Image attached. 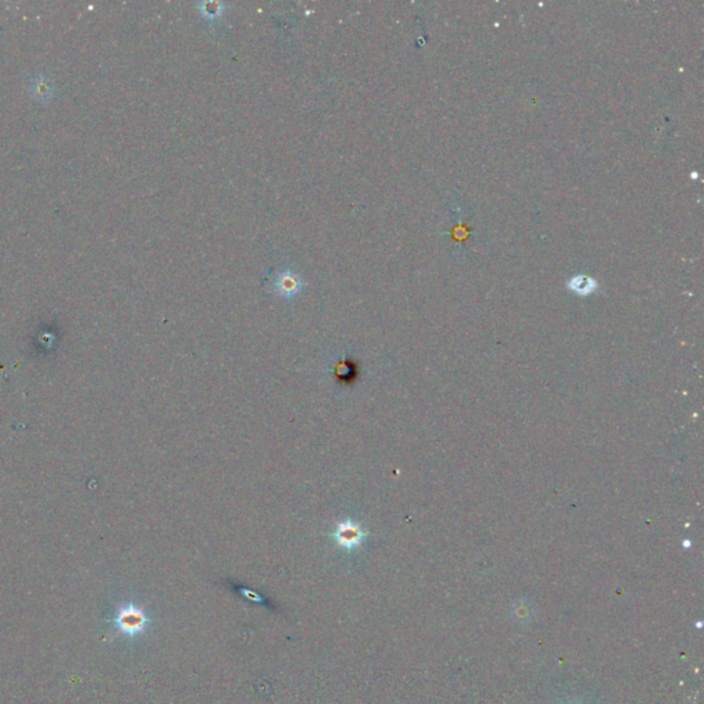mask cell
Segmentation results:
<instances>
[{
	"label": "cell",
	"mask_w": 704,
	"mask_h": 704,
	"mask_svg": "<svg viewBox=\"0 0 704 704\" xmlns=\"http://www.w3.org/2000/svg\"><path fill=\"white\" fill-rule=\"evenodd\" d=\"M332 537L337 548L344 552H355L364 546L369 537V531L365 530L362 523L344 518L336 523Z\"/></svg>",
	"instance_id": "1"
},
{
	"label": "cell",
	"mask_w": 704,
	"mask_h": 704,
	"mask_svg": "<svg viewBox=\"0 0 704 704\" xmlns=\"http://www.w3.org/2000/svg\"><path fill=\"white\" fill-rule=\"evenodd\" d=\"M238 592L241 593V595H244L245 598H248V600H252V601L259 602V604H265V598H263L260 594L256 593V592H254V591H251V589L240 588V589H238Z\"/></svg>",
	"instance_id": "4"
},
{
	"label": "cell",
	"mask_w": 704,
	"mask_h": 704,
	"mask_svg": "<svg viewBox=\"0 0 704 704\" xmlns=\"http://www.w3.org/2000/svg\"><path fill=\"white\" fill-rule=\"evenodd\" d=\"M303 279L298 274L294 272L292 270H287L275 277V279L272 281V291L278 296L292 298L303 291Z\"/></svg>",
	"instance_id": "3"
},
{
	"label": "cell",
	"mask_w": 704,
	"mask_h": 704,
	"mask_svg": "<svg viewBox=\"0 0 704 704\" xmlns=\"http://www.w3.org/2000/svg\"><path fill=\"white\" fill-rule=\"evenodd\" d=\"M113 623L117 630L124 635L137 637L146 630L150 619L141 607L128 604L118 609L116 618L113 619Z\"/></svg>",
	"instance_id": "2"
}]
</instances>
